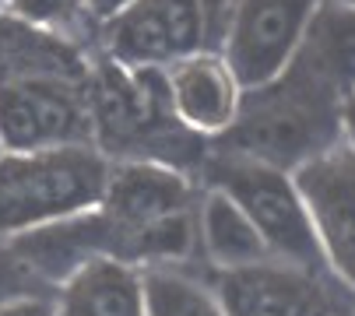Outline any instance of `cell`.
Here are the masks:
<instances>
[{"mask_svg": "<svg viewBox=\"0 0 355 316\" xmlns=\"http://www.w3.org/2000/svg\"><path fill=\"white\" fill-rule=\"evenodd\" d=\"M341 144L355 151V88H348L341 98Z\"/></svg>", "mask_w": 355, "mask_h": 316, "instance_id": "obj_17", "label": "cell"}, {"mask_svg": "<svg viewBox=\"0 0 355 316\" xmlns=\"http://www.w3.org/2000/svg\"><path fill=\"white\" fill-rule=\"evenodd\" d=\"M169 113L193 134H229L239 109L243 88L222 53L200 49L193 57L162 71Z\"/></svg>", "mask_w": 355, "mask_h": 316, "instance_id": "obj_9", "label": "cell"}, {"mask_svg": "<svg viewBox=\"0 0 355 316\" xmlns=\"http://www.w3.org/2000/svg\"><path fill=\"white\" fill-rule=\"evenodd\" d=\"M0 316H57V302L39 295H18L0 302Z\"/></svg>", "mask_w": 355, "mask_h": 316, "instance_id": "obj_16", "label": "cell"}, {"mask_svg": "<svg viewBox=\"0 0 355 316\" xmlns=\"http://www.w3.org/2000/svg\"><path fill=\"white\" fill-rule=\"evenodd\" d=\"M225 316H317V288L306 271L282 260L218 278Z\"/></svg>", "mask_w": 355, "mask_h": 316, "instance_id": "obj_10", "label": "cell"}, {"mask_svg": "<svg viewBox=\"0 0 355 316\" xmlns=\"http://www.w3.org/2000/svg\"><path fill=\"white\" fill-rule=\"evenodd\" d=\"M57 316H144V271L95 253L64 278Z\"/></svg>", "mask_w": 355, "mask_h": 316, "instance_id": "obj_11", "label": "cell"}, {"mask_svg": "<svg viewBox=\"0 0 355 316\" xmlns=\"http://www.w3.org/2000/svg\"><path fill=\"white\" fill-rule=\"evenodd\" d=\"M324 0H236L222 57L243 95L278 81L299 57Z\"/></svg>", "mask_w": 355, "mask_h": 316, "instance_id": "obj_6", "label": "cell"}, {"mask_svg": "<svg viewBox=\"0 0 355 316\" xmlns=\"http://www.w3.org/2000/svg\"><path fill=\"white\" fill-rule=\"evenodd\" d=\"M208 0H130L106 21L110 60L127 71H166L205 49Z\"/></svg>", "mask_w": 355, "mask_h": 316, "instance_id": "obj_7", "label": "cell"}, {"mask_svg": "<svg viewBox=\"0 0 355 316\" xmlns=\"http://www.w3.org/2000/svg\"><path fill=\"white\" fill-rule=\"evenodd\" d=\"M88 4H92V15H98L103 21H110L120 8H127V4H130V0H88Z\"/></svg>", "mask_w": 355, "mask_h": 316, "instance_id": "obj_18", "label": "cell"}, {"mask_svg": "<svg viewBox=\"0 0 355 316\" xmlns=\"http://www.w3.org/2000/svg\"><path fill=\"white\" fill-rule=\"evenodd\" d=\"M197 243L205 246V256L215 263L218 274L275 260L271 246L250 222V215L218 186H211L208 197L197 204Z\"/></svg>", "mask_w": 355, "mask_h": 316, "instance_id": "obj_12", "label": "cell"}, {"mask_svg": "<svg viewBox=\"0 0 355 316\" xmlns=\"http://www.w3.org/2000/svg\"><path fill=\"white\" fill-rule=\"evenodd\" d=\"M81 11H92L88 0H15V15L35 28L71 25Z\"/></svg>", "mask_w": 355, "mask_h": 316, "instance_id": "obj_15", "label": "cell"}, {"mask_svg": "<svg viewBox=\"0 0 355 316\" xmlns=\"http://www.w3.org/2000/svg\"><path fill=\"white\" fill-rule=\"evenodd\" d=\"M215 186L225 190L250 215V222L271 246L275 260L306 274L327 267L313 215L292 173L253 162L243 155H225L215 166Z\"/></svg>", "mask_w": 355, "mask_h": 316, "instance_id": "obj_4", "label": "cell"}, {"mask_svg": "<svg viewBox=\"0 0 355 316\" xmlns=\"http://www.w3.org/2000/svg\"><path fill=\"white\" fill-rule=\"evenodd\" d=\"M110 162L95 144L0 155V236H28L103 207Z\"/></svg>", "mask_w": 355, "mask_h": 316, "instance_id": "obj_3", "label": "cell"}, {"mask_svg": "<svg viewBox=\"0 0 355 316\" xmlns=\"http://www.w3.org/2000/svg\"><path fill=\"white\" fill-rule=\"evenodd\" d=\"M327 4H338V8H345V11H355V0H327Z\"/></svg>", "mask_w": 355, "mask_h": 316, "instance_id": "obj_19", "label": "cell"}, {"mask_svg": "<svg viewBox=\"0 0 355 316\" xmlns=\"http://www.w3.org/2000/svg\"><path fill=\"white\" fill-rule=\"evenodd\" d=\"M295 60L345 98V91L355 88V11L324 0Z\"/></svg>", "mask_w": 355, "mask_h": 316, "instance_id": "obj_13", "label": "cell"}, {"mask_svg": "<svg viewBox=\"0 0 355 316\" xmlns=\"http://www.w3.org/2000/svg\"><path fill=\"white\" fill-rule=\"evenodd\" d=\"M229 144L232 155L295 173L341 144V95L295 60L268 88L243 95Z\"/></svg>", "mask_w": 355, "mask_h": 316, "instance_id": "obj_1", "label": "cell"}, {"mask_svg": "<svg viewBox=\"0 0 355 316\" xmlns=\"http://www.w3.org/2000/svg\"><path fill=\"white\" fill-rule=\"evenodd\" d=\"M292 176L313 215L327 271L355 288V151L334 144Z\"/></svg>", "mask_w": 355, "mask_h": 316, "instance_id": "obj_8", "label": "cell"}, {"mask_svg": "<svg viewBox=\"0 0 355 316\" xmlns=\"http://www.w3.org/2000/svg\"><path fill=\"white\" fill-rule=\"evenodd\" d=\"M144 316H225L218 288L173 267L144 271Z\"/></svg>", "mask_w": 355, "mask_h": 316, "instance_id": "obj_14", "label": "cell"}, {"mask_svg": "<svg viewBox=\"0 0 355 316\" xmlns=\"http://www.w3.org/2000/svg\"><path fill=\"white\" fill-rule=\"evenodd\" d=\"M110 256L127 263H169L190 256L197 243V207L190 183L162 162H130L113 169L103 207L95 211Z\"/></svg>", "mask_w": 355, "mask_h": 316, "instance_id": "obj_2", "label": "cell"}, {"mask_svg": "<svg viewBox=\"0 0 355 316\" xmlns=\"http://www.w3.org/2000/svg\"><path fill=\"white\" fill-rule=\"evenodd\" d=\"M0 155H4V148H0Z\"/></svg>", "mask_w": 355, "mask_h": 316, "instance_id": "obj_20", "label": "cell"}, {"mask_svg": "<svg viewBox=\"0 0 355 316\" xmlns=\"http://www.w3.org/2000/svg\"><path fill=\"white\" fill-rule=\"evenodd\" d=\"M95 123L88 95L60 71L0 67V148L46 151L92 144Z\"/></svg>", "mask_w": 355, "mask_h": 316, "instance_id": "obj_5", "label": "cell"}]
</instances>
